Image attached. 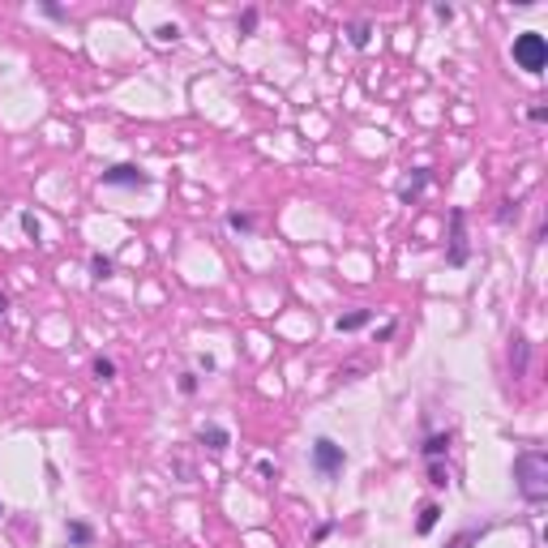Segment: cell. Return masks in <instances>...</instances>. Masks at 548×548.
I'll use <instances>...</instances> for the list:
<instances>
[{
  "label": "cell",
  "mask_w": 548,
  "mask_h": 548,
  "mask_svg": "<svg viewBox=\"0 0 548 548\" xmlns=\"http://www.w3.org/2000/svg\"><path fill=\"white\" fill-rule=\"evenodd\" d=\"M309 463H313V471H317L321 480H335V475L347 467V454H343L339 442H330V437H317L313 450H309Z\"/></svg>",
  "instance_id": "cell-3"
},
{
  "label": "cell",
  "mask_w": 548,
  "mask_h": 548,
  "mask_svg": "<svg viewBox=\"0 0 548 548\" xmlns=\"http://www.w3.org/2000/svg\"><path fill=\"white\" fill-rule=\"evenodd\" d=\"M197 446H206L210 454H223V450L232 446V432H228L223 424H201V428H197Z\"/></svg>",
  "instance_id": "cell-6"
},
{
  "label": "cell",
  "mask_w": 548,
  "mask_h": 548,
  "mask_svg": "<svg viewBox=\"0 0 548 548\" xmlns=\"http://www.w3.org/2000/svg\"><path fill=\"white\" fill-rule=\"evenodd\" d=\"M5 313H9V296H5V292H0V317H5Z\"/></svg>",
  "instance_id": "cell-28"
},
{
  "label": "cell",
  "mask_w": 548,
  "mask_h": 548,
  "mask_svg": "<svg viewBox=\"0 0 548 548\" xmlns=\"http://www.w3.org/2000/svg\"><path fill=\"white\" fill-rule=\"evenodd\" d=\"M527 364H531V343H527V335H514L510 339V373H514V381L527 377Z\"/></svg>",
  "instance_id": "cell-7"
},
{
  "label": "cell",
  "mask_w": 548,
  "mask_h": 548,
  "mask_svg": "<svg viewBox=\"0 0 548 548\" xmlns=\"http://www.w3.org/2000/svg\"><path fill=\"white\" fill-rule=\"evenodd\" d=\"M424 463H428V484H432V488H446V484H450V471H446L442 459H424Z\"/></svg>",
  "instance_id": "cell-15"
},
{
  "label": "cell",
  "mask_w": 548,
  "mask_h": 548,
  "mask_svg": "<svg viewBox=\"0 0 548 548\" xmlns=\"http://www.w3.org/2000/svg\"><path fill=\"white\" fill-rule=\"evenodd\" d=\"M176 386H180V394H185V399H193L201 381H197V373H180V381H176Z\"/></svg>",
  "instance_id": "cell-22"
},
{
  "label": "cell",
  "mask_w": 548,
  "mask_h": 548,
  "mask_svg": "<svg viewBox=\"0 0 548 548\" xmlns=\"http://www.w3.org/2000/svg\"><path fill=\"white\" fill-rule=\"evenodd\" d=\"M475 540H480V531H463V535L450 540V548H467V544H475Z\"/></svg>",
  "instance_id": "cell-23"
},
{
  "label": "cell",
  "mask_w": 548,
  "mask_h": 548,
  "mask_svg": "<svg viewBox=\"0 0 548 548\" xmlns=\"http://www.w3.org/2000/svg\"><path fill=\"white\" fill-rule=\"evenodd\" d=\"M65 535H69V544H73V548H90V544H94V527H90V523H82V518H73V523L65 527Z\"/></svg>",
  "instance_id": "cell-11"
},
{
  "label": "cell",
  "mask_w": 548,
  "mask_h": 548,
  "mask_svg": "<svg viewBox=\"0 0 548 548\" xmlns=\"http://www.w3.org/2000/svg\"><path fill=\"white\" fill-rule=\"evenodd\" d=\"M90 373H94V381H112V377H116V360L94 356V360H90Z\"/></svg>",
  "instance_id": "cell-16"
},
{
  "label": "cell",
  "mask_w": 548,
  "mask_h": 548,
  "mask_svg": "<svg viewBox=\"0 0 548 548\" xmlns=\"http://www.w3.org/2000/svg\"><path fill=\"white\" fill-rule=\"evenodd\" d=\"M257 18H261V13H257V9L249 5V9H244V13L236 18V30H240V35H253V30H257Z\"/></svg>",
  "instance_id": "cell-18"
},
{
  "label": "cell",
  "mask_w": 548,
  "mask_h": 548,
  "mask_svg": "<svg viewBox=\"0 0 548 548\" xmlns=\"http://www.w3.org/2000/svg\"><path fill=\"white\" fill-rule=\"evenodd\" d=\"M112 270H116V266H112V257H103V253H94V257H90V274H94L99 283H103V279H112Z\"/></svg>",
  "instance_id": "cell-17"
},
{
  "label": "cell",
  "mask_w": 548,
  "mask_h": 548,
  "mask_svg": "<svg viewBox=\"0 0 548 548\" xmlns=\"http://www.w3.org/2000/svg\"><path fill=\"white\" fill-rule=\"evenodd\" d=\"M39 9H43V18H51V22H69V9H65V5H56V0H43Z\"/></svg>",
  "instance_id": "cell-19"
},
{
  "label": "cell",
  "mask_w": 548,
  "mask_h": 548,
  "mask_svg": "<svg viewBox=\"0 0 548 548\" xmlns=\"http://www.w3.org/2000/svg\"><path fill=\"white\" fill-rule=\"evenodd\" d=\"M450 442H454V432H428L424 446H420V454H424V459H446V454H450Z\"/></svg>",
  "instance_id": "cell-10"
},
{
  "label": "cell",
  "mask_w": 548,
  "mask_h": 548,
  "mask_svg": "<svg viewBox=\"0 0 548 548\" xmlns=\"http://www.w3.org/2000/svg\"><path fill=\"white\" fill-rule=\"evenodd\" d=\"M428 180H432V172H428V168H416V172L399 185V201H403V206H411V201L424 193V185H428Z\"/></svg>",
  "instance_id": "cell-8"
},
{
  "label": "cell",
  "mask_w": 548,
  "mask_h": 548,
  "mask_svg": "<svg viewBox=\"0 0 548 548\" xmlns=\"http://www.w3.org/2000/svg\"><path fill=\"white\" fill-rule=\"evenodd\" d=\"M514 218H518V201H514V197H506V201L497 206V223H514Z\"/></svg>",
  "instance_id": "cell-20"
},
{
  "label": "cell",
  "mask_w": 548,
  "mask_h": 548,
  "mask_svg": "<svg viewBox=\"0 0 548 548\" xmlns=\"http://www.w3.org/2000/svg\"><path fill=\"white\" fill-rule=\"evenodd\" d=\"M432 13L442 18V22H450V18H454V5H432Z\"/></svg>",
  "instance_id": "cell-26"
},
{
  "label": "cell",
  "mask_w": 548,
  "mask_h": 548,
  "mask_svg": "<svg viewBox=\"0 0 548 548\" xmlns=\"http://www.w3.org/2000/svg\"><path fill=\"white\" fill-rule=\"evenodd\" d=\"M330 531H335V523H330V518H325V523H321V527L313 531V544H321V540H325V535H330Z\"/></svg>",
  "instance_id": "cell-25"
},
{
  "label": "cell",
  "mask_w": 548,
  "mask_h": 548,
  "mask_svg": "<svg viewBox=\"0 0 548 548\" xmlns=\"http://www.w3.org/2000/svg\"><path fill=\"white\" fill-rule=\"evenodd\" d=\"M0 514H5V506H0Z\"/></svg>",
  "instance_id": "cell-29"
},
{
  "label": "cell",
  "mask_w": 548,
  "mask_h": 548,
  "mask_svg": "<svg viewBox=\"0 0 548 548\" xmlns=\"http://www.w3.org/2000/svg\"><path fill=\"white\" fill-rule=\"evenodd\" d=\"M22 232H26L30 240H39V236H43V223H39V218H35L30 210H22Z\"/></svg>",
  "instance_id": "cell-21"
},
{
  "label": "cell",
  "mask_w": 548,
  "mask_h": 548,
  "mask_svg": "<svg viewBox=\"0 0 548 548\" xmlns=\"http://www.w3.org/2000/svg\"><path fill=\"white\" fill-rule=\"evenodd\" d=\"M514 65L527 69L531 77H540V73L548 69V39H544L540 30H523V35L514 39Z\"/></svg>",
  "instance_id": "cell-2"
},
{
  "label": "cell",
  "mask_w": 548,
  "mask_h": 548,
  "mask_svg": "<svg viewBox=\"0 0 548 548\" xmlns=\"http://www.w3.org/2000/svg\"><path fill=\"white\" fill-rule=\"evenodd\" d=\"M347 43H351L356 51H364V47L373 43V26H368V22H351V26H347Z\"/></svg>",
  "instance_id": "cell-13"
},
{
  "label": "cell",
  "mask_w": 548,
  "mask_h": 548,
  "mask_svg": "<svg viewBox=\"0 0 548 548\" xmlns=\"http://www.w3.org/2000/svg\"><path fill=\"white\" fill-rule=\"evenodd\" d=\"M471 261V240H467V210L454 206L450 210V244H446V266H467Z\"/></svg>",
  "instance_id": "cell-4"
},
{
  "label": "cell",
  "mask_w": 548,
  "mask_h": 548,
  "mask_svg": "<svg viewBox=\"0 0 548 548\" xmlns=\"http://www.w3.org/2000/svg\"><path fill=\"white\" fill-rule=\"evenodd\" d=\"M514 484L523 492V502H544L548 497V450L540 446H527L514 454Z\"/></svg>",
  "instance_id": "cell-1"
},
{
  "label": "cell",
  "mask_w": 548,
  "mask_h": 548,
  "mask_svg": "<svg viewBox=\"0 0 548 548\" xmlns=\"http://www.w3.org/2000/svg\"><path fill=\"white\" fill-rule=\"evenodd\" d=\"M223 223H228L232 232H253V228H257V218H253L249 210H228V214H223Z\"/></svg>",
  "instance_id": "cell-14"
},
{
  "label": "cell",
  "mask_w": 548,
  "mask_h": 548,
  "mask_svg": "<svg viewBox=\"0 0 548 548\" xmlns=\"http://www.w3.org/2000/svg\"><path fill=\"white\" fill-rule=\"evenodd\" d=\"M150 185V172H142L137 163H112L103 172V189H146Z\"/></svg>",
  "instance_id": "cell-5"
},
{
  "label": "cell",
  "mask_w": 548,
  "mask_h": 548,
  "mask_svg": "<svg viewBox=\"0 0 548 548\" xmlns=\"http://www.w3.org/2000/svg\"><path fill=\"white\" fill-rule=\"evenodd\" d=\"M154 35H158V39H163V43H176V39H180V30H176V26H158V30H154Z\"/></svg>",
  "instance_id": "cell-24"
},
{
  "label": "cell",
  "mask_w": 548,
  "mask_h": 548,
  "mask_svg": "<svg viewBox=\"0 0 548 548\" xmlns=\"http://www.w3.org/2000/svg\"><path fill=\"white\" fill-rule=\"evenodd\" d=\"M368 321H373V309H351V313H339V317H335V330H339V335H351V330H364Z\"/></svg>",
  "instance_id": "cell-9"
},
{
  "label": "cell",
  "mask_w": 548,
  "mask_h": 548,
  "mask_svg": "<svg viewBox=\"0 0 548 548\" xmlns=\"http://www.w3.org/2000/svg\"><path fill=\"white\" fill-rule=\"evenodd\" d=\"M437 523H442V506H437V502H424V506H420V518H416V535H428Z\"/></svg>",
  "instance_id": "cell-12"
},
{
  "label": "cell",
  "mask_w": 548,
  "mask_h": 548,
  "mask_svg": "<svg viewBox=\"0 0 548 548\" xmlns=\"http://www.w3.org/2000/svg\"><path fill=\"white\" fill-rule=\"evenodd\" d=\"M527 116H531L535 125H544V120H548V107H531V112H527Z\"/></svg>",
  "instance_id": "cell-27"
}]
</instances>
